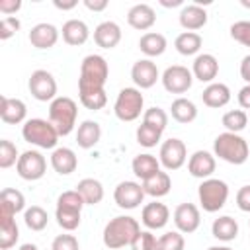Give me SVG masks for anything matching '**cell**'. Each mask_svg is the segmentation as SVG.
Returning a JSON list of instances; mask_svg holds the SVG:
<instances>
[{
  "instance_id": "cell-1",
  "label": "cell",
  "mask_w": 250,
  "mask_h": 250,
  "mask_svg": "<svg viewBox=\"0 0 250 250\" xmlns=\"http://www.w3.org/2000/svg\"><path fill=\"white\" fill-rule=\"evenodd\" d=\"M109 78L107 61L102 55H86L80 62V76H78V96L90 94L98 90H105V82Z\"/></svg>"
},
{
  "instance_id": "cell-2",
  "label": "cell",
  "mask_w": 250,
  "mask_h": 250,
  "mask_svg": "<svg viewBox=\"0 0 250 250\" xmlns=\"http://www.w3.org/2000/svg\"><path fill=\"white\" fill-rule=\"evenodd\" d=\"M141 225L137 219L129 217V215H119L113 217L111 221H107V225L104 227V244L109 250H117L123 246H129L133 242V238L139 234Z\"/></svg>"
},
{
  "instance_id": "cell-3",
  "label": "cell",
  "mask_w": 250,
  "mask_h": 250,
  "mask_svg": "<svg viewBox=\"0 0 250 250\" xmlns=\"http://www.w3.org/2000/svg\"><path fill=\"white\" fill-rule=\"evenodd\" d=\"M213 154L219 156L221 160L229 162V164H234V166H240L248 160L250 156V148H248V143L244 137H240L238 133H221L215 137L213 141Z\"/></svg>"
},
{
  "instance_id": "cell-4",
  "label": "cell",
  "mask_w": 250,
  "mask_h": 250,
  "mask_svg": "<svg viewBox=\"0 0 250 250\" xmlns=\"http://www.w3.org/2000/svg\"><path fill=\"white\" fill-rule=\"evenodd\" d=\"M86 205L84 197L76 189L62 191L57 199V209H55V219L62 230H74L80 227V217H82V207Z\"/></svg>"
},
{
  "instance_id": "cell-5",
  "label": "cell",
  "mask_w": 250,
  "mask_h": 250,
  "mask_svg": "<svg viewBox=\"0 0 250 250\" xmlns=\"http://www.w3.org/2000/svg\"><path fill=\"white\" fill-rule=\"evenodd\" d=\"M78 117V105L68 96H57L49 104V121L55 125L57 133L61 137H66L72 133Z\"/></svg>"
},
{
  "instance_id": "cell-6",
  "label": "cell",
  "mask_w": 250,
  "mask_h": 250,
  "mask_svg": "<svg viewBox=\"0 0 250 250\" xmlns=\"http://www.w3.org/2000/svg\"><path fill=\"white\" fill-rule=\"evenodd\" d=\"M21 137L29 145H35L39 148H53L55 150L61 135L57 133V129L51 121L41 119V117H31L23 123Z\"/></svg>"
},
{
  "instance_id": "cell-7",
  "label": "cell",
  "mask_w": 250,
  "mask_h": 250,
  "mask_svg": "<svg viewBox=\"0 0 250 250\" xmlns=\"http://www.w3.org/2000/svg\"><path fill=\"white\" fill-rule=\"evenodd\" d=\"M197 197H199L203 211L217 213L225 207V203L229 199V186H227V182H223L219 178H207L199 184Z\"/></svg>"
},
{
  "instance_id": "cell-8",
  "label": "cell",
  "mask_w": 250,
  "mask_h": 250,
  "mask_svg": "<svg viewBox=\"0 0 250 250\" xmlns=\"http://www.w3.org/2000/svg\"><path fill=\"white\" fill-rule=\"evenodd\" d=\"M143 105H145V98L141 94L139 88H133V86H127L123 90H119L117 98H115V104H113V113L119 121H135L139 119L141 111H143Z\"/></svg>"
},
{
  "instance_id": "cell-9",
  "label": "cell",
  "mask_w": 250,
  "mask_h": 250,
  "mask_svg": "<svg viewBox=\"0 0 250 250\" xmlns=\"http://www.w3.org/2000/svg\"><path fill=\"white\" fill-rule=\"evenodd\" d=\"M16 172L21 180H27V182L41 180L47 172V160L39 150H25L20 154Z\"/></svg>"
},
{
  "instance_id": "cell-10",
  "label": "cell",
  "mask_w": 250,
  "mask_h": 250,
  "mask_svg": "<svg viewBox=\"0 0 250 250\" xmlns=\"http://www.w3.org/2000/svg\"><path fill=\"white\" fill-rule=\"evenodd\" d=\"M27 88L37 102H53L57 98V80L45 68H37L31 72Z\"/></svg>"
},
{
  "instance_id": "cell-11",
  "label": "cell",
  "mask_w": 250,
  "mask_h": 250,
  "mask_svg": "<svg viewBox=\"0 0 250 250\" xmlns=\"http://www.w3.org/2000/svg\"><path fill=\"white\" fill-rule=\"evenodd\" d=\"M160 80H162V86H164L166 92H170V94H184V92H188L191 88L193 74L184 64H172V66H168L162 72Z\"/></svg>"
},
{
  "instance_id": "cell-12",
  "label": "cell",
  "mask_w": 250,
  "mask_h": 250,
  "mask_svg": "<svg viewBox=\"0 0 250 250\" xmlns=\"http://www.w3.org/2000/svg\"><path fill=\"white\" fill-rule=\"evenodd\" d=\"M158 160L166 170H180L188 160V148L180 139H168L160 145Z\"/></svg>"
},
{
  "instance_id": "cell-13",
  "label": "cell",
  "mask_w": 250,
  "mask_h": 250,
  "mask_svg": "<svg viewBox=\"0 0 250 250\" xmlns=\"http://www.w3.org/2000/svg\"><path fill=\"white\" fill-rule=\"evenodd\" d=\"M145 195L146 193L143 189V184L131 182V180L119 182L113 189V199H115L117 207H121V209H137L143 203Z\"/></svg>"
},
{
  "instance_id": "cell-14",
  "label": "cell",
  "mask_w": 250,
  "mask_h": 250,
  "mask_svg": "<svg viewBox=\"0 0 250 250\" xmlns=\"http://www.w3.org/2000/svg\"><path fill=\"white\" fill-rule=\"evenodd\" d=\"M174 225L184 234L195 232L199 229V225H201V213H199L197 205H193V203H180L174 209Z\"/></svg>"
},
{
  "instance_id": "cell-15",
  "label": "cell",
  "mask_w": 250,
  "mask_h": 250,
  "mask_svg": "<svg viewBox=\"0 0 250 250\" xmlns=\"http://www.w3.org/2000/svg\"><path fill=\"white\" fill-rule=\"evenodd\" d=\"M131 78L135 82V88L146 90L156 84V80L160 78V72H158V66L150 59H139L131 66Z\"/></svg>"
},
{
  "instance_id": "cell-16",
  "label": "cell",
  "mask_w": 250,
  "mask_h": 250,
  "mask_svg": "<svg viewBox=\"0 0 250 250\" xmlns=\"http://www.w3.org/2000/svg\"><path fill=\"white\" fill-rule=\"evenodd\" d=\"M215 168H217L215 154H211L207 150H195L189 156V160H188V172L193 178H199V180L211 178V174L215 172Z\"/></svg>"
},
{
  "instance_id": "cell-17",
  "label": "cell",
  "mask_w": 250,
  "mask_h": 250,
  "mask_svg": "<svg viewBox=\"0 0 250 250\" xmlns=\"http://www.w3.org/2000/svg\"><path fill=\"white\" fill-rule=\"evenodd\" d=\"M141 221L143 225L148 229V230H158V229H164L170 221V209L160 203V201H152V203H146L143 207V213H141Z\"/></svg>"
},
{
  "instance_id": "cell-18",
  "label": "cell",
  "mask_w": 250,
  "mask_h": 250,
  "mask_svg": "<svg viewBox=\"0 0 250 250\" xmlns=\"http://www.w3.org/2000/svg\"><path fill=\"white\" fill-rule=\"evenodd\" d=\"M127 23L133 29L146 31V29H150L156 23V12H154V8L150 4H145V2L135 4L127 12Z\"/></svg>"
},
{
  "instance_id": "cell-19",
  "label": "cell",
  "mask_w": 250,
  "mask_h": 250,
  "mask_svg": "<svg viewBox=\"0 0 250 250\" xmlns=\"http://www.w3.org/2000/svg\"><path fill=\"white\" fill-rule=\"evenodd\" d=\"M191 74L193 78H197L199 82H207L211 84L217 74H219V61L215 59V55L211 53H201L193 59V66H191Z\"/></svg>"
},
{
  "instance_id": "cell-20",
  "label": "cell",
  "mask_w": 250,
  "mask_h": 250,
  "mask_svg": "<svg viewBox=\"0 0 250 250\" xmlns=\"http://www.w3.org/2000/svg\"><path fill=\"white\" fill-rule=\"evenodd\" d=\"M25 115H27V107L20 98H8V96L0 98V119L4 123L8 125L25 123Z\"/></svg>"
},
{
  "instance_id": "cell-21",
  "label": "cell",
  "mask_w": 250,
  "mask_h": 250,
  "mask_svg": "<svg viewBox=\"0 0 250 250\" xmlns=\"http://www.w3.org/2000/svg\"><path fill=\"white\" fill-rule=\"evenodd\" d=\"M57 41H59V29L53 23L43 21L33 25L29 31V43L35 49H51L57 45Z\"/></svg>"
},
{
  "instance_id": "cell-22",
  "label": "cell",
  "mask_w": 250,
  "mask_h": 250,
  "mask_svg": "<svg viewBox=\"0 0 250 250\" xmlns=\"http://www.w3.org/2000/svg\"><path fill=\"white\" fill-rule=\"evenodd\" d=\"M94 41L102 49H113L121 41V27L115 21H111V20L102 21L94 29Z\"/></svg>"
},
{
  "instance_id": "cell-23",
  "label": "cell",
  "mask_w": 250,
  "mask_h": 250,
  "mask_svg": "<svg viewBox=\"0 0 250 250\" xmlns=\"http://www.w3.org/2000/svg\"><path fill=\"white\" fill-rule=\"evenodd\" d=\"M51 166L57 174L61 176H68L78 168V158L76 152L68 146H57L51 152Z\"/></svg>"
},
{
  "instance_id": "cell-24",
  "label": "cell",
  "mask_w": 250,
  "mask_h": 250,
  "mask_svg": "<svg viewBox=\"0 0 250 250\" xmlns=\"http://www.w3.org/2000/svg\"><path fill=\"white\" fill-rule=\"evenodd\" d=\"M61 33H62V41H64L66 45H72V47L84 45V43L88 41V37H90V29H88L86 21L76 20V18L66 20V21L62 23Z\"/></svg>"
},
{
  "instance_id": "cell-25",
  "label": "cell",
  "mask_w": 250,
  "mask_h": 250,
  "mask_svg": "<svg viewBox=\"0 0 250 250\" xmlns=\"http://www.w3.org/2000/svg\"><path fill=\"white\" fill-rule=\"evenodd\" d=\"M25 209V197L16 188H4L0 193V217H16Z\"/></svg>"
},
{
  "instance_id": "cell-26",
  "label": "cell",
  "mask_w": 250,
  "mask_h": 250,
  "mask_svg": "<svg viewBox=\"0 0 250 250\" xmlns=\"http://www.w3.org/2000/svg\"><path fill=\"white\" fill-rule=\"evenodd\" d=\"M207 23V12L199 4H188L180 12V25L186 31H197Z\"/></svg>"
},
{
  "instance_id": "cell-27",
  "label": "cell",
  "mask_w": 250,
  "mask_h": 250,
  "mask_svg": "<svg viewBox=\"0 0 250 250\" xmlns=\"http://www.w3.org/2000/svg\"><path fill=\"white\" fill-rule=\"evenodd\" d=\"M201 100L207 107H213V109H219V107H225L229 102H230V90L227 84L223 82H211L207 84V88L203 90L201 94Z\"/></svg>"
},
{
  "instance_id": "cell-28",
  "label": "cell",
  "mask_w": 250,
  "mask_h": 250,
  "mask_svg": "<svg viewBox=\"0 0 250 250\" xmlns=\"http://www.w3.org/2000/svg\"><path fill=\"white\" fill-rule=\"evenodd\" d=\"M131 170H133V174L137 178H141L145 182V180H148L150 176H154L160 170V160L150 152H141V154H137L133 158Z\"/></svg>"
},
{
  "instance_id": "cell-29",
  "label": "cell",
  "mask_w": 250,
  "mask_h": 250,
  "mask_svg": "<svg viewBox=\"0 0 250 250\" xmlns=\"http://www.w3.org/2000/svg\"><path fill=\"white\" fill-rule=\"evenodd\" d=\"M102 139V127L98 121H92V119H86L78 125V131H76V143L80 148H94Z\"/></svg>"
},
{
  "instance_id": "cell-30",
  "label": "cell",
  "mask_w": 250,
  "mask_h": 250,
  "mask_svg": "<svg viewBox=\"0 0 250 250\" xmlns=\"http://www.w3.org/2000/svg\"><path fill=\"white\" fill-rule=\"evenodd\" d=\"M168 43H166V37L162 33H156V31H146L145 35H141L139 39V49L148 57H160L164 51H166Z\"/></svg>"
},
{
  "instance_id": "cell-31",
  "label": "cell",
  "mask_w": 250,
  "mask_h": 250,
  "mask_svg": "<svg viewBox=\"0 0 250 250\" xmlns=\"http://www.w3.org/2000/svg\"><path fill=\"white\" fill-rule=\"evenodd\" d=\"M170 188H172V178L168 176V172L162 170H158L154 176L143 182V189L150 197H164L170 191Z\"/></svg>"
},
{
  "instance_id": "cell-32",
  "label": "cell",
  "mask_w": 250,
  "mask_h": 250,
  "mask_svg": "<svg viewBox=\"0 0 250 250\" xmlns=\"http://www.w3.org/2000/svg\"><path fill=\"white\" fill-rule=\"evenodd\" d=\"M211 232L217 240H223V242H230L238 236V223L229 217V215H221L219 219L213 221L211 225Z\"/></svg>"
},
{
  "instance_id": "cell-33",
  "label": "cell",
  "mask_w": 250,
  "mask_h": 250,
  "mask_svg": "<svg viewBox=\"0 0 250 250\" xmlns=\"http://www.w3.org/2000/svg\"><path fill=\"white\" fill-rule=\"evenodd\" d=\"M76 191L84 197L86 205H98L104 199V186L96 178H84L76 184Z\"/></svg>"
},
{
  "instance_id": "cell-34",
  "label": "cell",
  "mask_w": 250,
  "mask_h": 250,
  "mask_svg": "<svg viewBox=\"0 0 250 250\" xmlns=\"http://www.w3.org/2000/svg\"><path fill=\"white\" fill-rule=\"evenodd\" d=\"M170 115L178 123H191L197 117V107L188 98H176L170 105Z\"/></svg>"
},
{
  "instance_id": "cell-35",
  "label": "cell",
  "mask_w": 250,
  "mask_h": 250,
  "mask_svg": "<svg viewBox=\"0 0 250 250\" xmlns=\"http://www.w3.org/2000/svg\"><path fill=\"white\" fill-rule=\"evenodd\" d=\"M201 45H203V39H201V35L195 33V31H182V33L176 37V41H174L176 51H178L180 55H184V57H191V55L199 53Z\"/></svg>"
},
{
  "instance_id": "cell-36",
  "label": "cell",
  "mask_w": 250,
  "mask_h": 250,
  "mask_svg": "<svg viewBox=\"0 0 250 250\" xmlns=\"http://www.w3.org/2000/svg\"><path fill=\"white\" fill-rule=\"evenodd\" d=\"M20 238V229L16 225V217H0V250H8L16 246Z\"/></svg>"
},
{
  "instance_id": "cell-37",
  "label": "cell",
  "mask_w": 250,
  "mask_h": 250,
  "mask_svg": "<svg viewBox=\"0 0 250 250\" xmlns=\"http://www.w3.org/2000/svg\"><path fill=\"white\" fill-rule=\"evenodd\" d=\"M23 221H25V227H27V229L39 232V230H43V229L47 227L49 215H47V211H45L43 207L31 205V207H27V209L23 211Z\"/></svg>"
},
{
  "instance_id": "cell-38",
  "label": "cell",
  "mask_w": 250,
  "mask_h": 250,
  "mask_svg": "<svg viewBox=\"0 0 250 250\" xmlns=\"http://www.w3.org/2000/svg\"><path fill=\"white\" fill-rule=\"evenodd\" d=\"M223 125L229 133H240L248 125V115L244 109H230L223 115Z\"/></svg>"
},
{
  "instance_id": "cell-39",
  "label": "cell",
  "mask_w": 250,
  "mask_h": 250,
  "mask_svg": "<svg viewBox=\"0 0 250 250\" xmlns=\"http://www.w3.org/2000/svg\"><path fill=\"white\" fill-rule=\"evenodd\" d=\"M135 137H137V143H139L141 146H145V148H152V146H156V145L160 143L162 131H158V129H154V127H150V125L141 123V125L137 127Z\"/></svg>"
},
{
  "instance_id": "cell-40",
  "label": "cell",
  "mask_w": 250,
  "mask_h": 250,
  "mask_svg": "<svg viewBox=\"0 0 250 250\" xmlns=\"http://www.w3.org/2000/svg\"><path fill=\"white\" fill-rule=\"evenodd\" d=\"M143 123H145V125H150V127H154V129H158V131L164 133V129H166V125H168V113H166L162 107L152 105V107H148V109L143 113Z\"/></svg>"
},
{
  "instance_id": "cell-41",
  "label": "cell",
  "mask_w": 250,
  "mask_h": 250,
  "mask_svg": "<svg viewBox=\"0 0 250 250\" xmlns=\"http://www.w3.org/2000/svg\"><path fill=\"white\" fill-rule=\"evenodd\" d=\"M184 246L186 240L180 230H168L156 242V250H184Z\"/></svg>"
},
{
  "instance_id": "cell-42",
  "label": "cell",
  "mask_w": 250,
  "mask_h": 250,
  "mask_svg": "<svg viewBox=\"0 0 250 250\" xmlns=\"http://www.w3.org/2000/svg\"><path fill=\"white\" fill-rule=\"evenodd\" d=\"M20 160V154H18V146L8 141V139H2L0 141V168H10L14 164H18Z\"/></svg>"
},
{
  "instance_id": "cell-43",
  "label": "cell",
  "mask_w": 250,
  "mask_h": 250,
  "mask_svg": "<svg viewBox=\"0 0 250 250\" xmlns=\"http://www.w3.org/2000/svg\"><path fill=\"white\" fill-rule=\"evenodd\" d=\"M80 104L86 107V109H102L105 104H107V94L105 90H98V92H90V94H80Z\"/></svg>"
},
{
  "instance_id": "cell-44",
  "label": "cell",
  "mask_w": 250,
  "mask_h": 250,
  "mask_svg": "<svg viewBox=\"0 0 250 250\" xmlns=\"http://www.w3.org/2000/svg\"><path fill=\"white\" fill-rule=\"evenodd\" d=\"M230 37L244 45V47H250V20H240V21H234L230 25Z\"/></svg>"
},
{
  "instance_id": "cell-45",
  "label": "cell",
  "mask_w": 250,
  "mask_h": 250,
  "mask_svg": "<svg viewBox=\"0 0 250 250\" xmlns=\"http://www.w3.org/2000/svg\"><path fill=\"white\" fill-rule=\"evenodd\" d=\"M156 242L158 238L150 230H139V234L133 238L129 246L131 250H156Z\"/></svg>"
},
{
  "instance_id": "cell-46",
  "label": "cell",
  "mask_w": 250,
  "mask_h": 250,
  "mask_svg": "<svg viewBox=\"0 0 250 250\" xmlns=\"http://www.w3.org/2000/svg\"><path fill=\"white\" fill-rule=\"evenodd\" d=\"M20 20L16 18V16H4L2 20H0V39L2 41H6V39H10L12 35H16V31L20 29Z\"/></svg>"
},
{
  "instance_id": "cell-47",
  "label": "cell",
  "mask_w": 250,
  "mask_h": 250,
  "mask_svg": "<svg viewBox=\"0 0 250 250\" xmlns=\"http://www.w3.org/2000/svg\"><path fill=\"white\" fill-rule=\"evenodd\" d=\"M51 250H80V244L74 234H59L55 236Z\"/></svg>"
},
{
  "instance_id": "cell-48",
  "label": "cell",
  "mask_w": 250,
  "mask_h": 250,
  "mask_svg": "<svg viewBox=\"0 0 250 250\" xmlns=\"http://www.w3.org/2000/svg\"><path fill=\"white\" fill-rule=\"evenodd\" d=\"M236 205L240 211L250 213V186H242L236 191Z\"/></svg>"
},
{
  "instance_id": "cell-49",
  "label": "cell",
  "mask_w": 250,
  "mask_h": 250,
  "mask_svg": "<svg viewBox=\"0 0 250 250\" xmlns=\"http://www.w3.org/2000/svg\"><path fill=\"white\" fill-rule=\"evenodd\" d=\"M21 8V0H0V12L6 16L16 14Z\"/></svg>"
},
{
  "instance_id": "cell-50",
  "label": "cell",
  "mask_w": 250,
  "mask_h": 250,
  "mask_svg": "<svg viewBox=\"0 0 250 250\" xmlns=\"http://www.w3.org/2000/svg\"><path fill=\"white\" fill-rule=\"evenodd\" d=\"M238 104L242 109H250V84H246L238 90Z\"/></svg>"
},
{
  "instance_id": "cell-51",
  "label": "cell",
  "mask_w": 250,
  "mask_h": 250,
  "mask_svg": "<svg viewBox=\"0 0 250 250\" xmlns=\"http://www.w3.org/2000/svg\"><path fill=\"white\" fill-rule=\"evenodd\" d=\"M107 0H84V6L92 12H104L107 8Z\"/></svg>"
},
{
  "instance_id": "cell-52",
  "label": "cell",
  "mask_w": 250,
  "mask_h": 250,
  "mask_svg": "<svg viewBox=\"0 0 250 250\" xmlns=\"http://www.w3.org/2000/svg\"><path fill=\"white\" fill-rule=\"evenodd\" d=\"M240 78L250 84V55H246L242 61H240Z\"/></svg>"
},
{
  "instance_id": "cell-53",
  "label": "cell",
  "mask_w": 250,
  "mask_h": 250,
  "mask_svg": "<svg viewBox=\"0 0 250 250\" xmlns=\"http://www.w3.org/2000/svg\"><path fill=\"white\" fill-rule=\"evenodd\" d=\"M53 4H55V8H59V10H62V12H64V10H72V8H76V4H78V2H76V0H68V2L55 0Z\"/></svg>"
},
{
  "instance_id": "cell-54",
  "label": "cell",
  "mask_w": 250,
  "mask_h": 250,
  "mask_svg": "<svg viewBox=\"0 0 250 250\" xmlns=\"http://www.w3.org/2000/svg\"><path fill=\"white\" fill-rule=\"evenodd\" d=\"M160 6H164V8H176V6H182V0H160Z\"/></svg>"
},
{
  "instance_id": "cell-55",
  "label": "cell",
  "mask_w": 250,
  "mask_h": 250,
  "mask_svg": "<svg viewBox=\"0 0 250 250\" xmlns=\"http://www.w3.org/2000/svg\"><path fill=\"white\" fill-rule=\"evenodd\" d=\"M18 250H37V246H35V244H31V242H25V244H21Z\"/></svg>"
},
{
  "instance_id": "cell-56",
  "label": "cell",
  "mask_w": 250,
  "mask_h": 250,
  "mask_svg": "<svg viewBox=\"0 0 250 250\" xmlns=\"http://www.w3.org/2000/svg\"><path fill=\"white\" fill-rule=\"evenodd\" d=\"M207 250H232L230 246H209Z\"/></svg>"
},
{
  "instance_id": "cell-57",
  "label": "cell",
  "mask_w": 250,
  "mask_h": 250,
  "mask_svg": "<svg viewBox=\"0 0 250 250\" xmlns=\"http://www.w3.org/2000/svg\"><path fill=\"white\" fill-rule=\"evenodd\" d=\"M240 4H242L244 8H250V2H248V0H240Z\"/></svg>"
},
{
  "instance_id": "cell-58",
  "label": "cell",
  "mask_w": 250,
  "mask_h": 250,
  "mask_svg": "<svg viewBox=\"0 0 250 250\" xmlns=\"http://www.w3.org/2000/svg\"><path fill=\"white\" fill-rule=\"evenodd\" d=\"M248 225H250V221H248Z\"/></svg>"
}]
</instances>
